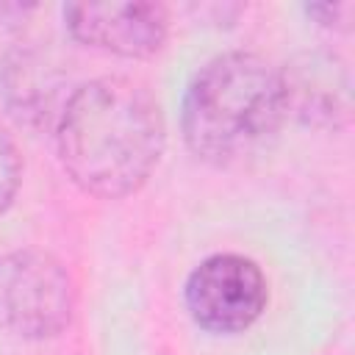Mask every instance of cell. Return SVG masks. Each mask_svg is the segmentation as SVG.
Listing matches in <instances>:
<instances>
[{
  "instance_id": "obj_1",
  "label": "cell",
  "mask_w": 355,
  "mask_h": 355,
  "mask_svg": "<svg viewBox=\"0 0 355 355\" xmlns=\"http://www.w3.org/2000/svg\"><path fill=\"white\" fill-rule=\"evenodd\" d=\"M58 158L86 194L119 200L153 175L166 130L155 97L128 78L78 86L58 116Z\"/></svg>"
},
{
  "instance_id": "obj_8",
  "label": "cell",
  "mask_w": 355,
  "mask_h": 355,
  "mask_svg": "<svg viewBox=\"0 0 355 355\" xmlns=\"http://www.w3.org/2000/svg\"><path fill=\"white\" fill-rule=\"evenodd\" d=\"M349 3H336V6H330V3H316V6H308L305 11L311 14V17H316L322 25H327V28H333V25H341L344 22V14H349Z\"/></svg>"
},
{
  "instance_id": "obj_4",
  "label": "cell",
  "mask_w": 355,
  "mask_h": 355,
  "mask_svg": "<svg viewBox=\"0 0 355 355\" xmlns=\"http://www.w3.org/2000/svg\"><path fill=\"white\" fill-rule=\"evenodd\" d=\"M191 319L208 333L247 330L266 308V277L255 261L233 252L211 255L191 269L186 288Z\"/></svg>"
},
{
  "instance_id": "obj_3",
  "label": "cell",
  "mask_w": 355,
  "mask_h": 355,
  "mask_svg": "<svg viewBox=\"0 0 355 355\" xmlns=\"http://www.w3.org/2000/svg\"><path fill=\"white\" fill-rule=\"evenodd\" d=\"M75 291L67 269L47 252L0 255V330L19 338H47L69 324Z\"/></svg>"
},
{
  "instance_id": "obj_7",
  "label": "cell",
  "mask_w": 355,
  "mask_h": 355,
  "mask_svg": "<svg viewBox=\"0 0 355 355\" xmlns=\"http://www.w3.org/2000/svg\"><path fill=\"white\" fill-rule=\"evenodd\" d=\"M22 180V161L19 153L14 147V141L8 139V133L0 128V214L11 205L17 189Z\"/></svg>"
},
{
  "instance_id": "obj_6",
  "label": "cell",
  "mask_w": 355,
  "mask_h": 355,
  "mask_svg": "<svg viewBox=\"0 0 355 355\" xmlns=\"http://www.w3.org/2000/svg\"><path fill=\"white\" fill-rule=\"evenodd\" d=\"M286 83V97H288V111L294 108L300 116L308 122H333L336 116L347 114V75L333 58L322 55H308L302 64L294 67L291 75L283 72Z\"/></svg>"
},
{
  "instance_id": "obj_5",
  "label": "cell",
  "mask_w": 355,
  "mask_h": 355,
  "mask_svg": "<svg viewBox=\"0 0 355 355\" xmlns=\"http://www.w3.org/2000/svg\"><path fill=\"white\" fill-rule=\"evenodd\" d=\"M64 22L72 39L125 58H147L166 42L169 17L161 3H69Z\"/></svg>"
},
{
  "instance_id": "obj_2",
  "label": "cell",
  "mask_w": 355,
  "mask_h": 355,
  "mask_svg": "<svg viewBox=\"0 0 355 355\" xmlns=\"http://www.w3.org/2000/svg\"><path fill=\"white\" fill-rule=\"evenodd\" d=\"M286 116L283 72L255 53L233 50L194 72L183 94L180 128L197 158L233 166L263 153Z\"/></svg>"
}]
</instances>
